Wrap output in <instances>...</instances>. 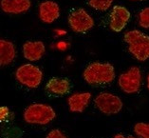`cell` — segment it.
Returning <instances> with one entry per match:
<instances>
[{"mask_svg": "<svg viewBox=\"0 0 149 138\" xmlns=\"http://www.w3.org/2000/svg\"><path fill=\"white\" fill-rule=\"evenodd\" d=\"M132 1H143V0H132Z\"/></svg>", "mask_w": 149, "mask_h": 138, "instance_id": "cell-22", "label": "cell"}, {"mask_svg": "<svg viewBox=\"0 0 149 138\" xmlns=\"http://www.w3.org/2000/svg\"><path fill=\"white\" fill-rule=\"evenodd\" d=\"M1 10L5 13L20 14L31 9V0H1Z\"/></svg>", "mask_w": 149, "mask_h": 138, "instance_id": "cell-11", "label": "cell"}, {"mask_svg": "<svg viewBox=\"0 0 149 138\" xmlns=\"http://www.w3.org/2000/svg\"><path fill=\"white\" fill-rule=\"evenodd\" d=\"M128 50L140 62L149 59V35L139 30H132L125 34Z\"/></svg>", "mask_w": 149, "mask_h": 138, "instance_id": "cell-2", "label": "cell"}, {"mask_svg": "<svg viewBox=\"0 0 149 138\" xmlns=\"http://www.w3.org/2000/svg\"><path fill=\"white\" fill-rule=\"evenodd\" d=\"M46 138H68V136L65 135L60 130H52L48 133Z\"/></svg>", "mask_w": 149, "mask_h": 138, "instance_id": "cell-18", "label": "cell"}, {"mask_svg": "<svg viewBox=\"0 0 149 138\" xmlns=\"http://www.w3.org/2000/svg\"><path fill=\"white\" fill-rule=\"evenodd\" d=\"M9 112H10L9 108H7V107L0 108V120L4 121L5 119L9 116Z\"/></svg>", "mask_w": 149, "mask_h": 138, "instance_id": "cell-19", "label": "cell"}, {"mask_svg": "<svg viewBox=\"0 0 149 138\" xmlns=\"http://www.w3.org/2000/svg\"><path fill=\"white\" fill-rule=\"evenodd\" d=\"M130 12L125 7L116 5L113 7L110 13L109 28L115 32H122L130 19Z\"/></svg>", "mask_w": 149, "mask_h": 138, "instance_id": "cell-8", "label": "cell"}, {"mask_svg": "<svg viewBox=\"0 0 149 138\" xmlns=\"http://www.w3.org/2000/svg\"><path fill=\"white\" fill-rule=\"evenodd\" d=\"M146 86H147V89L149 90V74H148L147 77H146Z\"/></svg>", "mask_w": 149, "mask_h": 138, "instance_id": "cell-21", "label": "cell"}, {"mask_svg": "<svg viewBox=\"0 0 149 138\" xmlns=\"http://www.w3.org/2000/svg\"><path fill=\"white\" fill-rule=\"evenodd\" d=\"M68 22L70 29L77 34H84L91 30L94 26V19L85 9L78 8L70 13Z\"/></svg>", "mask_w": 149, "mask_h": 138, "instance_id": "cell-6", "label": "cell"}, {"mask_svg": "<svg viewBox=\"0 0 149 138\" xmlns=\"http://www.w3.org/2000/svg\"><path fill=\"white\" fill-rule=\"evenodd\" d=\"M113 138H136L132 135H123L122 133H119V134H116V135Z\"/></svg>", "mask_w": 149, "mask_h": 138, "instance_id": "cell-20", "label": "cell"}, {"mask_svg": "<svg viewBox=\"0 0 149 138\" xmlns=\"http://www.w3.org/2000/svg\"><path fill=\"white\" fill-rule=\"evenodd\" d=\"M114 0H88V5L92 9L100 12H104L110 8Z\"/></svg>", "mask_w": 149, "mask_h": 138, "instance_id": "cell-15", "label": "cell"}, {"mask_svg": "<svg viewBox=\"0 0 149 138\" xmlns=\"http://www.w3.org/2000/svg\"><path fill=\"white\" fill-rule=\"evenodd\" d=\"M140 27L143 29H149V8H144L139 13L138 16Z\"/></svg>", "mask_w": 149, "mask_h": 138, "instance_id": "cell-17", "label": "cell"}, {"mask_svg": "<svg viewBox=\"0 0 149 138\" xmlns=\"http://www.w3.org/2000/svg\"><path fill=\"white\" fill-rule=\"evenodd\" d=\"M141 71L138 67H131L126 72L119 76L118 84L123 92L137 93L141 87Z\"/></svg>", "mask_w": 149, "mask_h": 138, "instance_id": "cell-7", "label": "cell"}, {"mask_svg": "<svg viewBox=\"0 0 149 138\" xmlns=\"http://www.w3.org/2000/svg\"><path fill=\"white\" fill-rule=\"evenodd\" d=\"M24 120L31 125H48L55 118L53 109L46 104L36 103L29 106L24 111Z\"/></svg>", "mask_w": 149, "mask_h": 138, "instance_id": "cell-3", "label": "cell"}, {"mask_svg": "<svg viewBox=\"0 0 149 138\" xmlns=\"http://www.w3.org/2000/svg\"><path fill=\"white\" fill-rule=\"evenodd\" d=\"M134 132L140 138H149V123H137L134 126Z\"/></svg>", "mask_w": 149, "mask_h": 138, "instance_id": "cell-16", "label": "cell"}, {"mask_svg": "<svg viewBox=\"0 0 149 138\" xmlns=\"http://www.w3.org/2000/svg\"><path fill=\"white\" fill-rule=\"evenodd\" d=\"M46 53L45 44L42 41H27L23 45V55L29 61H38Z\"/></svg>", "mask_w": 149, "mask_h": 138, "instance_id": "cell-10", "label": "cell"}, {"mask_svg": "<svg viewBox=\"0 0 149 138\" xmlns=\"http://www.w3.org/2000/svg\"><path fill=\"white\" fill-rule=\"evenodd\" d=\"M94 104L102 113L107 115L117 114L123 107V101L118 95L107 92L98 94L94 100Z\"/></svg>", "mask_w": 149, "mask_h": 138, "instance_id": "cell-5", "label": "cell"}, {"mask_svg": "<svg viewBox=\"0 0 149 138\" xmlns=\"http://www.w3.org/2000/svg\"><path fill=\"white\" fill-rule=\"evenodd\" d=\"M91 99L90 92H75L68 98V105L72 112H83Z\"/></svg>", "mask_w": 149, "mask_h": 138, "instance_id": "cell-12", "label": "cell"}, {"mask_svg": "<svg viewBox=\"0 0 149 138\" xmlns=\"http://www.w3.org/2000/svg\"><path fill=\"white\" fill-rule=\"evenodd\" d=\"M16 80L27 88H38L43 80V72L40 69L32 64H24L18 67L15 71Z\"/></svg>", "mask_w": 149, "mask_h": 138, "instance_id": "cell-4", "label": "cell"}, {"mask_svg": "<svg viewBox=\"0 0 149 138\" xmlns=\"http://www.w3.org/2000/svg\"><path fill=\"white\" fill-rule=\"evenodd\" d=\"M39 18L42 22L52 24L60 16V7L56 2L47 0L39 5Z\"/></svg>", "mask_w": 149, "mask_h": 138, "instance_id": "cell-9", "label": "cell"}, {"mask_svg": "<svg viewBox=\"0 0 149 138\" xmlns=\"http://www.w3.org/2000/svg\"><path fill=\"white\" fill-rule=\"evenodd\" d=\"M16 55L13 43L6 39L0 40V65L7 66L13 62Z\"/></svg>", "mask_w": 149, "mask_h": 138, "instance_id": "cell-14", "label": "cell"}, {"mask_svg": "<svg viewBox=\"0 0 149 138\" xmlns=\"http://www.w3.org/2000/svg\"><path fill=\"white\" fill-rule=\"evenodd\" d=\"M115 69L110 63L93 62L83 72V77L89 85L100 86L109 84L115 79Z\"/></svg>", "mask_w": 149, "mask_h": 138, "instance_id": "cell-1", "label": "cell"}, {"mask_svg": "<svg viewBox=\"0 0 149 138\" xmlns=\"http://www.w3.org/2000/svg\"><path fill=\"white\" fill-rule=\"evenodd\" d=\"M71 89L70 82L66 78L52 77L48 81L46 85V90L48 92L53 95H65L70 92Z\"/></svg>", "mask_w": 149, "mask_h": 138, "instance_id": "cell-13", "label": "cell"}]
</instances>
